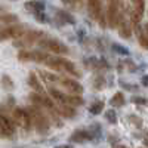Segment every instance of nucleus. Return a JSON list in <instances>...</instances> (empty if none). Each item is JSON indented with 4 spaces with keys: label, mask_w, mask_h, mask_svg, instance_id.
<instances>
[{
    "label": "nucleus",
    "mask_w": 148,
    "mask_h": 148,
    "mask_svg": "<svg viewBox=\"0 0 148 148\" xmlns=\"http://www.w3.org/2000/svg\"><path fill=\"white\" fill-rule=\"evenodd\" d=\"M105 119L111 123V125H116V123H117L116 111H114V110H108V111H105Z\"/></svg>",
    "instance_id": "nucleus-24"
},
{
    "label": "nucleus",
    "mask_w": 148,
    "mask_h": 148,
    "mask_svg": "<svg viewBox=\"0 0 148 148\" xmlns=\"http://www.w3.org/2000/svg\"><path fill=\"white\" fill-rule=\"evenodd\" d=\"M25 31V25L18 22L14 24H8L5 27H0V42H6V40H15Z\"/></svg>",
    "instance_id": "nucleus-10"
},
{
    "label": "nucleus",
    "mask_w": 148,
    "mask_h": 148,
    "mask_svg": "<svg viewBox=\"0 0 148 148\" xmlns=\"http://www.w3.org/2000/svg\"><path fill=\"white\" fill-rule=\"evenodd\" d=\"M113 49L117 52V53H120V55H129V51L126 47H123V46H120V45H113Z\"/></svg>",
    "instance_id": "nucleus-26"
},
{
    "label": "nucleus",
    "mask_w": 148,
    "mask_h": 148,
    "mask_svg": "<svg viewBox=\"0 0 148 148\" xmlns=\"http://www.w3.org/2000/svg\"><path fill=\"white\" fill-rule=\"evenodd\" d=\"M0 84H2V88L5 90H14L15 89V83H14V80L10 79V76H8V74H3V76H2Z\"/></svg>",
    "instance_id": "nucleus-19"
},
{
    "label": "nucleus",
    "mask_w": 148,
    "mask_h": 148,
    "mask_svg": "<svg viewBox=\"0 0 148 148\" xmlns=\"http://www.w3.org/2000/svg\"><path fill=\"white\" fill-rule=\"evenodd\" d=\"M132 102L133 104H139V105H147L148 104V99L141 98V96H135V98H132Z\"/></svg>",
    "instance_id": "nucleus-28"
},
{
    "label": "nucleus",
    "mask_w": 148,
    "mask_h": 148,
    "mask_svg": "<svg viewBox=\"0 0 148 148\" xmlns=\"http://www.w3.org/2000/svg\"><path fill=\"white\" fill-rule=\"evenodd\" d=\"M40 76H42V79H43L46 83L58 84V79H59V77H56V74H51V73H47V71H40Z\"/></svg>",
    "instance_id": "nucleus-22"
},
{
    "label": "nucleus",
    "mask_w": 148,
    "mask_h": 148,
    "mask_svg": "<svg viewBox=\"0 0 148 148\" xmlns=\"http://www.w3.org/2000/svg\"><path fill=\"white\" fill-rule=\"evenodd\" d=\"M47 93L51 95V98L56 102H62V104H68L71 107H80L84 104V99L82 98V95H76V93H68L65 90L56 89L53 86H49Z\"/></svg>",
    "instance_id": "nucleus-5"
},
{
    "label": "nucleus",
    "mask_w": 148,
    "mask_h": 148,
    "mask_svg": "<svg viewBox=\"0 0 148 148\" xmlns=\"http://www.w3.org/2000/svg\"><path fill=\"white\" fill-rule=\"evenodd\" d=\"M34 16H36V19L39 21V22H45V24H49V22H51L49 16L45 14V10H43V12H39V14H36Z\"/></svg>",
    "instance_id": "nucleus-25"
},
{
    "label": "nucleus",
    "mask_w": 148,
    "mask_h": 148,
    "mask_svg": "<svg viewBox=\"0 0 148 148\" xmlns=\"http://www.w3.org/2000/svg\"><path fill=\"white\" fill-rule=\"evenodd\" d=\"M49 56V52L43 51V49H19L18 51V61L21 62H36L45 65L46 59Z\"/></svg>",
    "instance_id": "nucleus-6"
},
{
    "label": "nucleus",
    "mask_w": 148,
    "mask_h": 148,
    "mask_svg": "<svg viewBox=\"0 0 148 148\" xmlns=\"http://www.w3.org/2000/svg\"><path fill=\"white\" fill-rule=\"evenodd\" d=\"M86 6H88L89 16L99 24L101 28H107V15L101 0H86Z\"/></svg>",
    "instance_id": "nucleus-8"
},
{
    "label": "nucleus",
    "mask_w": 148,
    "mask_h": 148,
    "mask_svg": "<svg viewBox=\"0 0 148 148\" xmlns=\"http://www.w3.org/2000/svg\"><path fill=\"white\" fill-rule=\"evenodd\" d=\"M45 33L42 30H25L18 39H15L14 46L18 49H30L33 45H37Z\"/></svg>",
    "instance_id": "nucleus-7"
},
{
    "label": "nucleus",
    "mask_w": 148,
    "mask_h": 148,
    "mask_svg": "<svg viewBox=\"0 0 148 148\" xmlns=\"http://www.w3.org/2000/svg\"><path fill=\"white\" fill-rule=\"evenodd\" d=\"M58 84H59L62 89H65V92H68V93H76V95H82V93H83V86L77 82L76 77H71V76H59Z\"/></svg>",
    "instance_id": "nucleus-11"
},
{
    "label": "nucleus",
    "mask_w": 148,
    "mask_h": 148,
    "mask_svg": "<svg viewBox=\"0 0 148 148\" xmlns=\"http://www.w3.org/2000/svg\"><path fill=\"white\" fill-rule=\"evenodd\" d=\"M125 3L123 0H108V5H107V9H105V15H107V27L114 30L117 28V24H119V19L120 16L125 14Z\"/></svg>",
    "instance_id": "nucleus-4"
},
{
    "label": "nucleus",
    "mask_w": 148,
    "mask_h": 148,
    "mask_svg": "<svg viewBox=\"0 0 148 148\" xmlns=\"http://www.w3.org/2000/svg\"><path fill=\"white\" fill-rule=\"evenodd\" d=\"M12 113V117H14V121L16 127H19L21 130H25V132H30L33 129V123H31V117H30V113L27 107L22 108V107H14L10 110Z\"/></svg>",
    "instance_id": "nucleus-9"
},
{
    "label": "nucleus",
    "mask_w": 148,
    "mask_h": 148,
    "mask_svg": "<svg viewBox=\"0 0 148 148\" xmlns=\"http://www.w3.org/2000/svg\"><path fill=\"white\" fill-rule=\"evenodd\" d=\"M59 67H61V73H65V74H68V76L76 77V79L82 77V73H80V70L77 68V65L74 64L73 61L67 59L64 55L59 56Z\"/></svg>",
    "instance_id": "nucleus-13"
},
{
    "label": "nucleus",
    "mask_w": 148,
    "mask_h": 148,
    "mask_svg": "<svg viewBox=\"0 0 148 148\" xmlns=\"http://www.w3.org/2000/svg\"><path fill=\"white\" fill-rule=\"evenodd\" d=\"M133 31L136 33V37H138V43H139V46L148 51V34H147V33H145V30L141 27V22H139V24H135V25H133Z\"/></svg>",
    "instance_id": "nucleus-15"
},
{
    "label": "nucleus",
    "mask_w": 148,
    "mask_h": 148,
    "mask_svg": "<svg viewBox=\"0 0 148 148\" xmlns=\"http://www.w3.org/2000/svg\"><path fill=\"white\" fill-rule=\"evenodd\" d=\"M144 30H145V33H147V34H148V22H147V24H145V27H144Z\"/></svg>",
    "instance_id": "nucleus-33"
},
{
    "label": "nucleus",
    "mask_w": 148,
    "mask_h": 148,
    "mask_svg": "<svg viewBox=\"0 0 148 148\" xmlns=\"http://www.w3.org/2000/svg\"><path fill=\"white\" fill-rule=\"evenodd\" d=\"M55 15H56V19L62 24H71L74 25L76 24V19L73 18L71 14H68L67 10H62V9H55Z\"/></svg>",
    "instance_id": "nucleus-17"
},
{
    "label": "nucleus",
    "mask_w": 148,
    "mask_h": 148,
    "mask_svg": "<svg viewBox=\"0 0 148 148\" xmlns=\"http://www.w3.org/2000/svg\"><path fill=\"white\" fill-rule=\"evenodd\" d=\"M111 105L113 107H123L125 105V102H126V99H125V95H123L121 92H117L116 95H113V98H111Z\"/></svg>",
    "instance_id": "nucleus-20"
},
{
    "label": "nucleus",
    "mask_w": 148,
    "mask_h": 148,
    "mask_svg": "<svg viewBox=\"0 0 148 148\" xmlns=\"http://www.w3.org/2000/svg\"><path fill=\"white\" fill-rule=\"evenodd\" d=\"M142 84L144 86H148V76H144L142 77Z\"/></svg>",
    "instance_id": "nucleus-31"
},
{
    "label": "nucleus",
    "mask_w": 148,
    "mask_h": 148,
    "mask_svg": "<svg viewBox=\"0 0 148 148\" xmlns=\"http://www.w3.org/2000/svg\"><path fill=\"white\" fill-rule=\"evenodd\" d=\"M28 86H30V88H31L34 92L42 93V95H46V92H45V89H43V86H42L39 77H37V74L33 73V71L28 74Z\"/></svg>",
    "instance_id": "nucleus-16"
},
{
    "label": "nucleus",
    "mask_w": 148,
    "mask_h": 148,
    "mask_svg": "<svg viewBox=\"0 0 148 148\" xmlns=\"http://www.w3.org/2000/svg\"><path fill=\"white\" fill-rule=\"evenodd\" d=\"M117 31H119V36L121 37V39H130L132 37V33H133V25H132V22L126 14V10H125V14H123L119 19V24H117Z\"/></svg>",
    "instance_id": "nucleus-12"
},
{
    "label": "nucleus",
    "mask_w": 148,
    "mask_h": 148,
    "mask_svg": "<svg viewBox=\"0 0 148 148\" xmlns=\"http://www.w3.org/2000/svg\"><path fill=\"white\" fill-rule=\"evenodd\" d=\"M93 86L96 88V90H101L104 88V77H95Z\"/></svg>",
    "instance_id": "nucleus-27"
},
{
    "label": "nucleus",
    "mask_w": 148,
    "mask_h": 148,
    "mask_svg": "<svg viewBox=\"0 0 148 148\" xmlns=\"http://www.w3.org/2000/svg\"><path fill=\"white\" fill-rule=\"evenodd\" d=\"M130 3L133 6V9L139 12L141 15H144V10H145V0H130Z\"/></svg>",
    "instance_id": "nucleus-23"
},
{
    "label": "nucleus",
    "mask_w": 148,
    "mask_h": 148,
    "mask_svg": "<svg viewBox=\"0 0 148 148\" xmlns=\"http://www.w3.org/2000/svg\"><path fill=\"white\" fill-rule=\"evenodd\" d=\"M37 46H39V49H43V51H46L49 53H53V55H64L65 56L70 53V49L64 42L55 39V37H49L46 34L37 42Z\"/></svg>",
    "instance_id": "nucleus-3"
},
{
    "label": "nucleus",
    "mask_w": 148,
    "mask_h": 148,
    "mask_svg": "<svg viewBox=\"0 0 148 148\" xmlns=\"http://www.w3.org/2000/svg\"><path fill=\"white\" fill-rule=\"evenodd\" d=\"M25 9L28 12H31L33 15H36V14H39V12L45 10V3L40 2V0H30V2L25 3Z\"/></svg>",
    "instance_id": "nucleus-18"
},
{
    "label": "nucleus",
    "mask_w": 148,
    "mask_h": 148,
    "mask_svg": "<svg viewBox=\"0 0 148 148\" xmlns=\"http://www.w3.org/2000/svg\"><path fill=\"white\" fill-rule=\"evenodd\" d=\"M61 2H62L64 5H71L73 6V0H61Z\"/></svg>",
    "instance_id": "nucleus-32"
},
{
    "label": "nucleus",
    "mask_w": 148,
    "mask_h": 148,
    "mask_svg": "<svg viewBox=\"0 0 148 148\" xmlns=\"http://www.w3.org/2000/svg\"><path fill=\"white\" fill-rule=\"evenodd\" d=\"M6 12H8V10H6V9H5L3 6H0V18H2V16H3L5 14H6Z\"/></svg>",
    "instance_id": "nucleus-30"
},
{
    "label": "nucleus",
    "mask_w": 148,
    "mask_h": 148,
    "mask_svg": "<svg viewBox=\"0 0 148 148\" xmlns=\"http://www.w3.org/2000/svg\"><path fill=\"white\" fill-rule=\"evenodd\" d=\"M73 6L76 9H82L83 8V0H73Z\"/></svg>",
    "instance_id": "nucleus-29"
},
{
    "label": "nucleus",
    "mask_w": 148,
    "mask_h": 148,
    "mask_svg": "<svg viewBox=\"0 0 148 148\" xmlns=\"http://www.w3.org/2000/svg\"><path fill=\"white\" fill-rule=\"evenodd\" d=\"M102 111H104V101H96V102H93V104L89 107V113L93 114V116L101 114Z\"/></svg>",
    "instance_id": "nucleus-21"
},
{
    "label": "nucleus",
    "mask_w": 148,
    "mask_h": 148,
    "mask_svg": "<svg viewBox=\"0 0 148 148\" xmlns=\"http://www.w3.org/2000/svg\"><path fill=\"white\" fill-rule=\"evenodd\" d=\"M0 136L5 139H15L16 125L12 117L10 108L3 102L0 104Z\"/></svg>",
    "instance_id": "nucleus-2"
},
{
    "label": "nucleus",
    "mask_w": 148,
    "mask_h": 148,
    "mask_svg": "<svg viewBox=\"0 0 148 148\" xmlns=\"http://www.w3.org/2000/svg\"><path fill=\"white\" fill-rule=\"evenodd\" d=\"M93 139V132H89V130H76L73 132L70 141L71 142H86V141H92Z\"/></svg>",
    "instance_id": "nucleus-14"
},
{
    "label": "nucleus",
    "mask_w": 148,
    "mask_h": 148,
    "mask_svg": "<svg viewBox=\"0 0 148 148\" xmlns=\"http://www.w3.org/2000/svg\"><path fill=\"white\" fill-rule=\"evenodd\" d=\"M27 110H28V113H30L34 130L39 133V135H47L49 130H51V125H52L51 120H49V117H47V114L45 113L40 107H37V105H34L31 102L27 107Z\"/></svg>",
    "instance_id": "nucleus-1"
}]
</instances>
